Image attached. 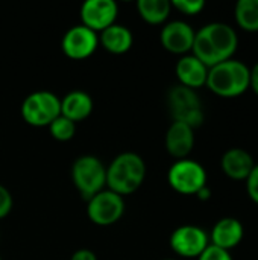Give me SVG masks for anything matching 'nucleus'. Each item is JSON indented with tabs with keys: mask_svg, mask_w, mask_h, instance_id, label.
Listing matches in <instances>:
<instances>
[{
	"mask_svg": "<svg viewBox=\"0 0 258 260\" xmlns=\"http://www.w3.org/2000/svg\"><path fill=\"white\" fill-rule=\"evenodd\" d=\"M239 46L236 30L227 23H210L195 35L192 55L208 69L231 59Z\"/></svg>",
	"mask_w": 258,
	"mask_h": 260,
	"instance_id": "f257e3e1",
	"label": "nucleus"
},
{
	"mask_svg": "<svg viewBox=\"0 0 258 260\" xmlns=\"http://www.w3.org/2000/svg\"><path fill=\"white\" fill-rule=\"evenodd\" d=\"M146 178V163L135 152L119 154L106 168V189L126 197L137 192Z\"/></svg>",
	"mask_w": 258,
	"mask_h": 260,
	"instance_id": "f03ea898",
	"label": "nucleus"
},
{
	"mask_svg": "<svg viewBox=\"0 0 258 260\" xmlns=\"http://www.w3.org/2000/svg\"><path fill=\"white\" fill-rule=\"evenodd\" d=\"M249 79L251 69L231 58L208 69L205 85L220 98H237L249 88Z\"/></svg>",
	"mask_w": 258,
	"mask_h": 260,
	"instance_id": "7ed1b4c3",
	"label": "nucleus"
},
{
	"mask_svg": "<svg viewBox=\"0 0 258 260\" xmlns=\"http://www.w3.org/2000/svg\"><path fill=\"white\" fill-rule=\"evenodd\" d=\"M71 181L82 200L88 201L106 187V168L96 155H81L71 166Z\"/></svg>",
	"mask_w": 258,
	"mask_h": 260,
	"instance_id": "20e7f679",
	"label": "nucleus"
},
{
	"mask_svg": "<svg viewBox=\"0 0 258 260\" xmlns=\"http://www.w3.org/2000/svg\"><path fill=\"white\" fill-rule=\"evenodd\" d=\"M167 104L173 122H181L193 129L204 123V108L198 93L184 85H175L167 94Z\"/></svg>",
	"mask_w": 258,
	"mask_h": 260,
	"instance_id": "39448f33",
	"label": "nucleus"
},
{
	"mask_svg": "<svg viewBox=\"0 0 258 260\" xmlns=\"http://www.w3.org/2000/svg\"><path fill=\"white\" fill-rule=\"evenodd\" d=\"M20 111L27 125L36 128L49 126L61 114V98L46 90L33 91L26 96Z\"/></svg>",
	"mask_w": 258,
	"mask_h": 260,
	"instance_id": "423d86ee",
	"label": "nucleus"
},
{
	"mask_svg": "<svg viewBox=\"0 0 258 260\" xmlns=\"http://www.w3.org/2000/svg\"><path fill=\"white\" fill-rule=\"evenodd\" d=\"M169 186L181 195H196L207 186V172L195 160H176L167 172Z\"/></svg>",
	"mask_w": 258,
	"mask_h": 260,
	"instance_id": "0eeeda50",
	"label": "nucleus"
},
{
	"mask_svg": "<svg viewBox=\"0 0 258 260\" xmlns=\"http://www.w3.org/2000/svg\"><path fill=\"white\" fill-rule=\"evenodd\" d=\"M125 213V200L123 197L103 189L93 198L87 201V215L88 219L100 227H108L122 219Z\"/></svg>",
	"mask_w": 258,
	"mask_h": 260,
	"instance_id": "6e6552de",
	"label": "nucleus"
},
{
	"mask_svg": "<svg viewBox=\"0 0 258 260\" xmlns=\"http://www.w3.org/2000/svg\"><path fill=\"white\" fill-rule=\"evenodd\" d=\"M210 245V238L198 225H181L170 235V248L184 259H198Z\"/></svg>",
	"mask_w": 258,
	"mask_h": 260,
	"instance_id": "1a4fd4ad",
	"label": "nucleus"
},
{
	"mask_svg": "<svg viewBox=\"0 0 258 260\" xmlns=\"http://www.w3.org/2000/svg\"><path fill=\"white\" fill-rule=\"evenodd\" d=\"M99 47V35L91 29L76 24L70 27L61 41V49L64 55L70 59L81 61L90 58Z\"/></svg>",
	"mask_w": 258,
	"mask_h": 260,
	"instance_id": "9d476101",
	"label": "nucleus"
},
{
	"mask_svg": "<svg viewBox=\"0 0 258 260\" xmlns=\"http://www.w3.org/2000/svg\"><path fill=\"white\" fill-rule=\"evenodd\" d=\"M119 6L114 0H87L81 6V24L93 32H102L117 20Z\"/></svg>",
	"mask_w": 258,
	"mask_h": 260,
	"instance_id": "9b49d317",
	"label": "nucleus"
},
{
	"mask_svg": "<svg viewBox=\"0 0 258 260\" xmlns=\"http://www.w3.org/2000/svg\"><path fill=\"white\" fill-rule=\"evenodd\" d=\"M195 35L196 32L189 23L181 20H173L163 26L160 34V41L167 52L184 56L189 55V52H192Z\"/></svg>",
	"mask_w": 258,
	"mask_h": 260,
	"instance_id": "f8f14e48",
	"label": "nucleus"
},
{
	"mask_svg": "<svg viewBox=\"0 0 258 260\" xmlns=\"http://www.w3.org/2000/svg\"><path fill=\"white\" fill-rule=\"evenodd\" d=\"M166 149L167 152L178 158L184 160L190 155L195 148V129L181 122H172L166 133Z\"/></svg>",
	"mask_w": 258,
	"mask_h": 260,
	"instance_id": "ddd939ff",
	"label": "nucleus"
},
{
	"mask_svg": "<svg viewBox=\"0 0 258 260\" xmlns=\"http://www.w3.org/2000/svg\"><path fill=\"white\" fill-rule=\"evenodd\" d=\"M176 78L179 81V85H184L192 90H198L207 84L208 76V67L202 64L195 55H184L179 58L175 67Z\"/></svg>",
	"mask_w": 258,
	"mask_h": 260,
	"instance_id": "4468645a",
	"label": "nucleus"
},
{
	"mask_svg": "<svg viewBox=\"0 0 258 260\" xmlns=\"http://www.w3.org/2000/svg\"><path fill=\"white\" fill-rule=\"evenodd\" d=\"M243 235H245L243 224L239 219L222 218L214 224L210 241H211V245L230 251L236 248L237 245H240Z\"/></svg>",
	"mask_w": 258,
	"mask_h": 260,
	"instance_id": "2eb2a0df",
	"label": "nucleus"
},
{
	"mask_svg": "<svg viewBox=\"0 0 258 260\" xmlns=\"http://www.w3.org/2000/svg\"><path fill=\"white\" fill-rule=\"evenodd\" d=\"M254 166L255 163L252 155L242 148H231L220 158V168L224 174L237 181H246Z\"/></svg>",
	"mask_w": 258,
	"mask_h": 260,
	"instance_id": "dca6fc26",
	"label": "nucleus"
},
{
	"mask_svg": "<svg viewBox=\"0 0 258 260\" xmlns=\"http://www.w3.org/2000/svg\"><path fill=\"white\" fill-rule=\"evenodd\" d=\"M93 99L82 90L67 93L61 99V116L71 122H82L93 113Z\"/></svg>",
	"mask_w": 258,
	"mask_h": 260,
	"instance_id": "f3484780",
	"label": "nucleus"
},
{
	"mask_svg": "<svg viewBox=\"0 0 258 260\" xmlns=\"http://www.w3.org/2000/svg\"><path fill=\"white\" fill-rule=\"evenodd\" d=\"M99 44L113 55H123L132 47L134 35L126 26L114 23L99 34Z\"/></svg>",
	"mask_w": 258,
	"mask_h": 260,
	"instance_id": "a211bd4d",
	"label": "nucleus"
},
{
	"mask_svg": "<svg viewBox=\"0 0 258 260\" xmlns=\"http://www.w3.org/2000/svg\"><path fill=\"white\" fill-rule=\"evenodd\" d=\"M137 11L143 21L157 26L167 21L172 11V5L169 0H138Z\"/></svg>",
	"mask_w": 258,
	"mask_h": 260,
	"instance_id": "6ab92c4d",
	"label": "nucleus"
},
{
	"mask_svg": "<svg viewBox=\"0 0 258 260\" xmlns=\"http://www.w3.org/2000/svg\"><path fill=\"white\" fill-rule=\"evenodd\" d=\"M234 18L243 30L258 32V0H239L234 8Z\"/></svg>",
	"mask_w": 258,
	"mask_h": 260,
	"instance_id": "aec40b11",
	"label": "nucleus"
},
{
	"mask_svg": "<svg viewBox=\"0 0 258 260\" xmlns=\"http://www.w3.org/2000/svg\"><path fill=\"white\" fill-rule=\"evenodd\" d=\"M47 128H49L50 136L58 142H68L76 134V123L61 114Z\"/></svg>",
	"mask_w": 258,
	"mask_h": 260,
	"instance_id": "412c9836",
	"label": "nucleus"
},
{
	"mask_svg": "<svg viewBox=\"0 0 258 260\" xmlns=\"http://www.w3.org/2000/svg\"><path fill=\"white\" fill-rule=\"evenodd\" d=\"M170 5L184 15H198L205 8V2L202 0H172Z\"/></svg>",
	"mask_w": 258,
	"mask_h": 260,
	"instance_id": "4be33fe9",
	"label": "nucleus"
},
{
	"mask_svg": "<svg viewBox=\"0 0 258 260\" xmlns=\"http://www.w3.org/2000/svg\"><path fill=\"white\" fill-rule=\"evenodd\" d=\"M198 260H233V257H231L230 251L217 248V247L210 244L205 248V251L198 257Z\"/></svg>",
	"mask_w": 258,
	"mask_h": 260,
	"instance_id": "5701e85b",
	"label": "nucleus"
},
{
	"mask_svg": "<svg viewBox=\"0 0 258 260\" xmlns=\"http://www.w3.org/2000/svg\"><path fill=\"white\" fill-rule=\"evenodd\" d=\"M12 206H14V200L11 192L3 184H0V219L6 218L11 213Z\"/></svg>",
	"mask_w": 258,
	"mask_h": 260,
	"instance_id": "b1692460",
	"label": "nucleus"
},
{
	"mask_svg": "<svg viewBox=\"0 0 258 260\" xmlns=\"http://www.w3.org/2000/svg\"><path fill=\"white\" fill-rule=\"evenodd\" d=\"M246 192H248L249 198L255 204H258V165L254 166L249 177L246 178Z\"/></svg>",
	"mask_w": 258,
	"mask_h": 260,
	"instance_id": "393cba45",
	"label": "nucleus"
},
{
	"mask_svg": "<svg viewBox=\"0 0 258 260\" xmlns=\"http://www.w3.org/2000/svg\"><path fill=\"white\" fill-rule=\"evenodd\" d=\"M70 260H97V256L91 251V250H87V248H81L78 251H75L71 254Z\"/></svg>",
	"mask_w": 258,
	"mask_h": 260,
	"instance_id": "a878e982",
	"label": "nucleus"
},
{
	"mask_svg": "<svg viewBox=\"0 0 258 260\" xmlns=\"http://www.w3.org/2000/svg\"><path fill=\"white\" fill-rule=\"evenodd\" d=\"M249 88H252V91L258 96V62L254 64V67L251 69V79H249Z\"/></svg>",
	"mask_w": 258,
	"mask_h": 260,
	"instance_id": "bb28decb",
	"label": "nucleus"
},
{
	"mask_svg": "<svg viewBox=\"0 0 258 260\" xmlns=\"http://www.w3.org/2000/svg\"><path fill=\"white\" fill-rule=\"evenodd\" d=\"M196 197H198L201 201H208V200H210V197H211V190H210V187H208V186L202 187V189L196 193Z\"/></svg>",
	"mask_w": 258,
	"mask_h": 260,
	"instance_id": "cd10ccee",
	"label": "nucleus"
},
{
	"mask_svg": "<svg viewBox=\"0 0 258 260\" xmlns=\"http://www.w3.org/2000/svg\"><path fill=\"white\" fill-rule=\"evenodd\" d=\"M163 260H176V259H163Z\"/></svg>",
	"mask_w": 258,
	"mask_h": 260,
	"instance_id": "c85d7f7f",
	"label": "nucleus"
},
{
	"mask_svg": "<svg viewBox=\"0 0 258 260\" xmlns=\"http://www.w3.org/2000/svg\"><path fill=\"white\" fill-rule=\"evenodd\" d=\"M0 238H2V235H0Z\"/></svg>",
	"mask_w": 258,
	"mask_h": 260,
	"instance_id": "c756f323",
	"label": "nucleus"
},
{
	"mask_svg": "<svg viewBox=\"0 0 258 260\" xmlns=\"http://www.w3.org/2000/svg\"><path fill=\"white\" fill-rule=\"evenodd\" d=\"M0 260H2V257H0Z\"/></svg>",
	"mask_w": 258,
	"mask_h": 260,
	"instance_id": "7c9ffc66",
	"label": "nucleus"
}]
</instances>
